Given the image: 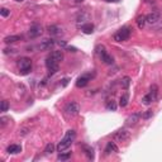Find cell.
<instances>
[{
	"label": "cell",
	"instance_id": "obj_33",
	"mask_svg": "<svg viewBox=\"0 0 162 162\" xmlns=\"http://www.w3.org/2000/svg\"><path fill=\"white\" fill-rule=\"evenodd\" d=\"M66 50H67V51H70V52H76V51H77L75 47H66Z\"/></svg>",
	"mask_w": 162,
	"mask_h": 162
},
{
	"label": "cell",
	"instance_id": "obj_12",
	"mask_svg": "<svg viewBox=\"0 0 162 162\" xmlns=\"http://www.w3.org/2000/svg\"><path fill=\"white\" fill-rule=\"evenodd\" d=\"M99 57H100V60H101L103 62H104L105 65H113V62H114V58H113L110 55H108L105 50L100 53Z\"/></svg>",
	"mask_w": 162,
	"mask_h": 162
},
{
	"label": "cell",
	"instance_id": "obj_30",
	"mask_svg": "<svg viewBox=\"0 0 162 162\" xmlns=\"http://www.w3.org/2000/svg\"><path fill=\"white\" fill-rule=\"evenodd\" d=\"M1 111H8V109H9V103L7 101V100H3L1 101Z\"/></svg>",
	"mask_w": 162,
	"mask_h": 162
},
{
	"label": "cell",
	"instance_id": "obj_7",
	"mask_svg": "<svg viewBox=\"0 0 162 162\" xmlns=\"http://www.w3.org/2000/svg\"><path fill=\"white\" fill-rule=\"evenodd\" d=\"M131 137V133H129L126 128H123L120 129V131H118L115 134H114V139L118 142H124V141H127V139Z\"/></svg>",
	"mask_w": 162,
	"mask_h": 162
},
{
	"label": "cell",
	"instance_id": "obj_15",
	"mask_svg": "<svg viewBox=\"0 0 162 162\" xmlns=\"http://www.w3.org/2000/svg\"><path fill=\"white\" fill-rule=\"evenodd\" d=\"M81 30H82L85 34H91L94 32V24L93 23H85V24L81 25Z\"/></svg>",
	"mask_w": 162,
	"mask_h": 162
},
{
	"label": "cell",
	"instance_id": "obj_24",
	"mask_svg": "<svg viewBox=\"0 0 162 162\" xmlns=\"http://www.w3.org/2000/svg\"><path fill=\"white\" fill-rule=\"evenodd\" d=\"M55 149H56L55 144H53V143H48L46 146V148H45V155H52L53 152H55Z\"/></svg>",
	"mask_w": 162,
	"mask_h": 162
},
{
	"label": "cell",
	"instance_id": "obj_29",
	"mask_svg": "<svg viewBox=\"0 0 162 162\" xmlns=\"http://www.w3.org/2000/svg\"><path fill=\"white\" fill-rule=\"evenodd\" d=\"M152 115H153V110H146L142 114V118H143V119H149Z\"/></svg>",
	"mask_w": 162,
	"mask_h": 162
},
{
	"label": "cell",
	"instance_id": "obj_1",
	"mask_svg": "<svg viewBox=\"0 0 162 162\" xmlns=\"http://www.w3.org/2000/svg\"><path fill=\"white\" fill-rule=\"evenodd\" d=\"M75 138H76V132H75L74 129L67 131L66 134H65V137L60 141V143L57 144V151L58 152H63V151H66L70 146L72 144V142L75 141Z\"/></svg>",
	"mask_w": 162,
	"mask_h": 162
},
{
	"label": "cell",
	"instance_id": "obj_23",
	"mask_svg": "<svg viewBox=\"0 0 162 162\" xmlns=\"http://www.w3.org/2000/svg\"><path fill=\"white\" fill-rule=\"evenodd\" d=\"M128 101H129V94H123L122 96H120V99H119V105L122 106V108H124V106H127L128 105Z\"/></svg>",
	"mask_w": 162,
	"mask_h": 162
},
{
	"label": "cell",
	"instance_id": "obj_36",
	"mask_svg": "<svg viewBox=\"0 0 162 162\" xmlns=\"http://www.w3.org/2000/svg\"><path fill=\"white\" fill-rule=\"evenodd\" d=\"M105 1H108V3H118L119 0H105Z\"/></svg>",
	"mask_w": 162,
	"mask_h": 162
},
{
	"label": "cell",
	"instance_id": "obj_21",
	"mask_svg": "<svg viewBox=\"0 0 162 162\" xmlns=\"http://www.w3.org/2000/svg\"><path fill=\"white\" fill-rule=\"evenodd\" d=\"M51 56L55 58L57 62H61V61L63 60V52H62V51H53V52L51 53Z\"/></svg>",
	"mask_w": 162,
	"mask_h": 162
},
{
	"label": "cell",
	"instance_id": "obj_32",
	"mask_svg": "<svg viewBox=\"0 0 162 162\" xmlns=\"http://www.w3.org/2000/svg\"><path fill=\"white\" fill-rule=\"evenodd\" d=\"M68 81H70L68 79H63V80H62V84H61V85H62V86H63V88H65V86H67V84H68Z\"/></svg>",
	"mask_w": 162,
	"mask_h": 162
},
{
	"label": "cell",
	"instance_id": "obj_5",
	"mask_svg": "<svg viewBox=\"0 0 162 162\" xmlns=\"http://www.w3.org/2000/svg\"><path fill=\"white\" fill-rule=\"evenodd\" d=\"M80 109L81 108H80V105L77 104V103L71 101L65 106V113H66L67 115H70V117H75V115H77L80 113Z\"/></svg>",
	"mask_w": 162,
	"mask_h": 162
},
{
	"label": "cell",
	"instance_id": "obj_2",
	"mask_svg": "<svg viewBox=\"0 0 162 162\" xmlns=\"http://www.w3.org/2000/svg\"><path fill=\"white\" fill-rule=\"evenodd\" d=\"M131 34H132V28H129V27H124V28L119 29L114 36H113V38H114L115 42H124V41L129 39Z\"/></svg>",
	"mask_w": 162,
	"mask_h": 162
},
{
	"label": "cell",
	"instance_id": "obj_17",
	"mask_svg": "<svg viewBox=\"0 0 162 162\" xmlns=\"http://www.w3.org/2000/svg\"><path fill=\"white\" fill-rule=\"evenodd\" d=\"M22 151V147L19 144H10L9 147L7 148V152L10 153V155H17Z\"/></svg>",
	"mask_w": 162,
	"mask_h": 162
},
{
	"label": "cell",
	"instance_id": "obj_10",
	"mask_svg": "<svg viewBox=\"0 0 162 162\" xmlns=\"http://www.w3.org/2000/svg\"><path fill=\"white\" fill-rule=\"evenodd\" d=\"M104 152L105 155H110V153H117V152H119V149H118L117 147V144L114 142H108L106 146H105V149H104Z\"/></svg>",
	"mask_w": 162,
	"mask_h": 162
},
{
	"label": "cell",
	"instance_id": "obj_31",
	"mask_svg": "<svg viewBox=\"0 0 162 162\" xmlns=\"http://www.w3.org/2000/svg\"><path fill=\"white\" fill-rule=\"evenodd\" d=\"M7 120H9V118H7V117H1V118H0V122H1V127H4L5 124L8 123Z\"/></svg>",
	"mask_w": 162,
	"mask_h": 162
},
{
	"label": "cell",
	"instance_id": "obj_6",
	"mask_svg": "<svg viewBox=\"0 0 162 162\" xmlns=\"http://www.w3.org/2000/svg\"><path fill=\"white\" fill-rule=\"evenodd\" d=\"M93 76H94V75H91L90 72L81 75V76L76 80V86H77V88H85V86L89 84V81L93 79Z\"/></svg>",
	"mask_w": 162,
	"mask_h": 162
},
{
	"label": "cell",
	"instance_id": "obj_19",
	"mask_svg": "<svg viewBox=\"0 0 162 162\" xmlns=\"http://www.w3.org/2000/svg\"><path fill=\"white\" fill-rule=\"evenodd\" d=\"M136 22H137V25H138V28L139 29H143L144 28V25H146V15H139V17L136 19Z\"/></svg>",
	"mask_w": 162,
	"mask_h": 162
},
{
	"label": "cell",
	"instance_id": "obj_3",
	"mask_svg": "<svg viewBox=\"0 0 162 162\" xmlns=\"http://www.w3.org/2000/svg\"><path fill=\"white\" fill-rule=\"evenodd\" d=\"M18 66L22 75H28L32 71V60L28 57H22L18 60Z\"/></svg>",
	"mask_w": 162,
	"mask_h": 162
},
{
	"label": "cell",
	"instance_id": "obj_25",
	"mask_svg": "<svg viewBox=\"0 0 162 162\" xmlns=\"http://www.w3.org/2000/svg\"><path fill=\"white\" fill-rule=\"evenodd\" d=\"M106 109L111 110V111H115L117 110V103L114 100H108L106 101Z\"/></svg>",
	"mask_w": 162,
	"mask_h": 162
},
{
	"label": "cell",
	"instance_id": "obj_18",
	"mask_svg": "<svg viewBox=\"0 0 162 162\" xmlns=\"http://www.w3.org/2000/svg\"><path fill=\"white\" fill-rule=\"evenodd\" d=\"M22 39V36H8L4 38V43H7V45H10V43H15Z\"/></svg>",
	"mask_w": 162,
	"mask_h": 162
},
{
	"label": "cell",
	"instance_id": "obj_37",
	"mask_svg": "<svg viewBox=\"0 0 162 162\" xmlns=\"http://www.w3.org/2000/svg\"><path fill=\"white\" fill-rule=\"evenodd\" d=\"M82 1H84V0H75V3H76V4H81Z\"/></svg>",
	"mask_w": 162,
	"mask_h": 162
},
{
	"label": "cell",
	"instance_id": "obj_9",
	"mask_svg": "<svg viewBox=\"0 0 162 162\" xmlns=\"http://www.w3.org/2000/svg\"><path fill=\"white\" fill-rule=\"evenodd\" d=\"M158 20H160V13H157V12H152L146 15V22L151 25L158 23Z\"/></svg>",
	"mask_w": 162,
	"mask_h": 162
},
{
	"label": "cell",
	"instance_id": "obj_4",
	"mask_svg": "<svg viewBox=\"0 0 162 162\" xmlns=\"http://www.w3.org/2000/svg\"><path fill=\"white\" fill-rule=\"evenodd\" d=\"M58 63H60V62H57L52 56L47 57V60H46V67L48 70V72H50V76L55 75L58 71V68H60V67H58Z\"/></svg>",
	"mask_w": 162,
	"mask_h": 162
},
{
	"label": "cell",
	"instance_id": "obj_38",
	"mask_svg": "<svg viewBox=\"0 0 162 162\" xmlns=\"http://www.w3.org/2000/svg\"><path fill=\"white\" fill-rule=\"evenodd\" d=\"M15 1H24V0H15Z\"/></svg>",
	"mask_w": 162,
	"mask_h": 162
},
{
	"label": "cell",
	"instance_id": "obj_16",
	"mask_svg": "<svg viewBox=\"0 0 162 162\" xmlns=\"http://www.w3.org/2000/svg\"><path fill=\"white\" fill-rule=\"evenodd\" d=\"M139 118H141V114H139V113H134V114H132L127 119V124L128 126H134V124L139 120Z\"/></svg>",
	"mask_w": 162,
	"mask_h": 162
},
{
	"label": "cell",
	"instance_id": "obj_28",
	"mask_svg": "<svg viewBox=\"0 0 162 162\" xmlns=\"http://www.w3.org/2000/svg\"><path fill=\"white\" fill-rule=\"evenodd\" d=\"M0 14H1V17L7 18V17H9V15H10V10L7 9V8H1V9H0Z\"/></svg>",
	"mask_w": 162,
	"mask_h": 162
},
{
	"label": "cell",
	"instance_id": "obj_26",
	"mask_svg": "<svg viewBox=\"0 0 162 162\" xmlns=\"http://www.w3.org/2000/svg\"><path fill=\"white\" fill-rule=\"evenodd\" d=\"M129 85H131V77H129V76H124L122 79V86H123L124 89H128Z\"/></svg>",
	"mask_w": 162,
	"mask_h": 162
},
{
	"label": "cell",
	"instance_id": "obj_14",
	"mask_svg": "<svg viewBox=\"0 0 162 162\" xmlns=\"http://www.w3.org/2000/svg\"><path fill=\"white\" fill-rule=\"evenodd\" d=\"M82 151L85 152V155H86V157H88L89 160H94V149L90 147V146H88V144H82Z\"/></svg>",
	"mask_w": 162,
	"mask_h": 162
},
{
	"label": "cell",
	"instance_id": "obj_20",
	"mask_svg": "<svg viewBox=\"0 0 162 162\" xmlns=\"http://www.w3.org/2000/svg\"><path fill=\"white\" fill-rule=\"evenodd\" d=\"M149 95L152 96L153 101H155V100H157V95H158V88H157V85H152V86H151V89H149Z\"/></svg>",
	"mask_w": 162,
	"mask_h": 162
},
{
	"label": "cell",
	"instance_id": "obj_22",
	"mask_svg": "<svg viewBox=\"0 0 162 162\" xmlns=\"http://www.w3.org/2000/svg\"><path fill=\"white\" fill-rule=\"evenodd\" d=\"M71 156H72L71 152H65V151H63V152H60L57 160H58V161H67V160L71 158Z\"/></svg>",
	"mask_w": 162,
	"mask_h": 162
},
{
	"label": "cell",
	"instance_id": "obj_27",
	"mask_svg": "<svg viewBox=\"0 0 162 162\" xmlns=\"http://www.w3.org/2000/svg\"><path fill=\"white\" fill-rule=\"evenodd\" d=\"M152 101H153V99H152V96H151L149 94L144 95L143 98H142V103H143L144 105H149V104H151V103H152Z\"/></svg>",
	"mask_w": 162,
	"mask_h": 162
},
{
	"label": "cell",
	"instance_id": "obj_13",
	"mask_svg": "<svg viewBox=\"0 0 162 162\" xmlns=\"http://www.w3.org/2000/svg\"><path fill=\"white\" fill-rule=\"evenodd\" d=\"M55 46V41L53 39H45L41 45H39V50L42 51H48V50H51V48Z\"/></svg>",
	"mask_w": 162,
	"mask_h": 162
},
{
	"label": "cell",
	"instance_id": "obj_34",
	"mask_svg": "<svg viewBox=\"0 0 162 162\" xmlns=\"http://www.w3.org/2000/svg\"><path fill=\"white\" fill-rule=\"evenodd\" d=\"M58 45H60L61 47H65V48L67 47V45H66V42H65V41H60V42H58Z\"/></svg>",
	"mask_w": 162,
	"mask_h": 162
},
{
	"label": "cell",
	"instance_id": "obj_35",
	"mask_svg": "<svg viewBox=\"0 0 162 162\" xmlns=\"http://www.w3.org/2000/svg\"><path fill=\"white\" fill-rule=\"evenodd\" d=\"M27 133H28V132H27V129H25V128H24V129H22V131L19 132V134H20V136H25Z\"/></svg>",
	"mask_w": 162,
	"mask_h": 162
},
{
	"label": "cell",
	"instance_id": "obj_8",
	"mask_svg": "<svg viewBox=\"0 0 162 162\" xmlns=\"http://www.w3.org/2000/svg\"><path fill=\"white\" fill-rule=\"evenodd\" d=\"M28 34H29L30 38H37V37H39L42 34V27L39 24H33L29 28Z\"/></svg>",
	"mask_w": 162,
	"mask_h": 162
},
{
	"label": "cell",
	"instance_id": "obj_11",
	"mask_svg": "<svg viewBox=\"0 0 162 162\" xmlns=\"http://www.w3.org/2000/svg\"><path fill=\"white\" fill-rule=\"evenodd\" d=\"M47 30H48V33H50L51 36H55V37H57V36H61L63 32H62V28L61 27H58V25H50L47 28Z\"/></svg>",
	"mask_w": 162,
	"mask_h": 162
}]
</instances>
